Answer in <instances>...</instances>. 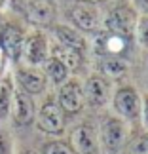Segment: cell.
Here are the masks:
<instances>
[{"mask_svg":"<svg viewBox=\"0 0 148 154\" xmlns=\"http://www.w3.org/2000/svg\"><path fill=\"white\" fill-rule=\"evenodd\" d=\"M137 23H139L137 10L131 8V6H118L106 15L104 27L108 32L129 40L137 31Z\"/></svg>","mask_w":148,"mask_h":154,"instance_id":"1","label":"cell"},{"mask_svg":"<svg viewBox=\"0 0 148 154\" xmlns=\"http://www.w3.org/2000/svg\"><path fill=\"white\" fill-rule=\"evenodd\" d=\"M127 141V126L118 116H106L101 122V143L104 150L110 154H118Z\"/></svg>","mask_w":148,"mask_h":154,"instance_id":"2","label":"cell"},{"mask_svg":"<svg viewBox=\"0 0 148 154\" xmlns=\"http://www.w3.org/2000/svg\"><path fill=\"white\" fill-rule=\"evenodd\" d=\"M36 126L40 131L50 133V135H61L65 131V124H67V114L61 110L55 101H46L40 106L36 114Z\"/></svg>","mask_w":148,"mask_h":154,"instance_id":"3","label":"cell"},{"mask_svg":"<svg viewBox=\"0 0 148 154\" xmlns=\"http://www.w3.org/2000/svg\"><path fill=\"white\" fill-rule=\"evenodd\" d=\"M21 57L31 65V67H38L46 59L50 57V42L44 32L34 31L31 34H25L21 48Z\"/></svg>","mask_w":148,"mask_h":154,"instance_id":"4","label":"cell"},{"mask_svg":"<svg viewBox=\"0 0 148 154\" xmlns=\"http://www.w3.org/2000/svg\"><path fill=\"white\" fill-rule=\"evenodd\" d=\"M84 88L78 80H65L61 88H59V95H57V105L61 106V110L65 114H78L84 109Z\"/></svg>","mask_w":148,"mask_h":154,"instance_id":"5","label":"cell"},{"mask_svg":"<svg viewBox=\"0 0 148 154\" xmlns=\"http://www.w3.org/2000/svg\"><path fill=\"white\" fill-rule=\"evenodd\" d=\"M140 106H143V97L133 86H122L114 93V109L123 120H137L140 116Z\"/></svg>","mask_w":148,"mask_h":154,"instance_id":"6","label":"cell"},{"mask_svg":"<svg viewBox=\"0 0 148 154\" xmlns=\"http://www.w3.org/2000/svg\"><path fill=\"white\" fill-rule=\"evenodd\" d=\"M68 17L72 21L74 29L84 32H97L101 23H103V17H101L99 10L93 4H76L72 6V10L68 11Z\"/></svg>","mask_w":148,"mask_h":154,"instance_id":"7","label":"cell"},{"mask_svg":"<svg viewBox=\"0 0 148 154\" xmlns=\"http://www.w3.org/2000/svg\"><path fill=\"white\" fill-rule=\"evenodd\" d=\"M23 40H25V32L14 23H4L0 27V48H2L6 57L17 61L21 57Z\"/></svg>","mask_w":148,"mask_h":154,"instance_id":"8","label":"cell"},{"mask_svg":"<svg viewBox=\"0 0 148 154\" xmlns=\"http://www.w3.org/2000/svg\"><path fill=\"white\" fill-rule=\"evenodd\" d=\"M70 146L76 154H99L97 133L89 124H80L70 135Z\"/></svg>","mask_w":148,"mask_h":154,"instance_id":"9","label":"cell"},{"mask_svg":"<svg viewBox=\"0 0 148 154\" xmlns=\"http://www.w3.org/2000/svg\"><path fill=\"white\" fill-rule=\"evenodd\" d=\"M11 110H14V122L17 126H31L36 118V106H34L32 95L17 90L11 99Z\"/></svg>","mask_w":148,"mask_h":154,"instance_id":"10","label":"cell"},{"mask_svg":"<svg viewBox=\"0 0 148 154\" xmlns=\"http://www.w3.org/2000/svg\"><path fill=\"white\" fill-rule=\"evenodd\" d=\"M108 97H110L108 80L101 74H91L84 88V99L87 101V105L95 106V109L97 106H104L108 103Z\"/></svg>","mask_w":148,"mask_h":154,"instance_id":"11","label":"cell"},{"mask_svg":"<svg viewBox=\"0 0 148 154\" xmlns=\"http://www.w3.org/2000/svg\"><path fill=\"white\" fill-rule=\"evenodd\" d=\"M15 78H17V84H19L21 91L29 93V95H38L46 90V76L40 69L36 67H19L15 72Z\"/></svg>","mask_w":148,"mask_h":154,"instance_id":"12","label":"cell"},{"mask_svg":"<svg viewBox=\"0 0 148 154\" xmlns=\"http://www.w3.org/2000/svg\"><path fill=\"white\" fill-rule=\"evenodd\" d=\"M93 50H95L97 57L122 55L127 50V38H122V36H116V34H112L108 31H103L93 40Z\"/></svg>","mask_w":148,"mask_h":154,"instance_id":"13","label":"cell"},{"mask_svg":"<svg viewBox=\"0 0 148 154\" xmlns=\"http://www.w3.org/2000/svg\"><path fill=\"white\" fill-rule=\"evenodd\" d=\"M25 15L29 23L36 27H50L55 21V8L51 6L50 0H32L27 4Z\"/></svg>","mask_w":148,"mask_h":154,"instance_id":"14","label":"cell"},{"mask_svg":"<svg viewBox=\"0 0 148 154\" xmlns=\"http://www.w3.org/2000/svg\"><path fill=\"white\" fill-rule=\"evenodd\" d=\"M129 63L123 55H103L99 57V72L106 80H120L127 74Z\"/></svg>","mask_w":148,"mask_h":154,"instance_id":"15","label":"cell"},{"mask_svg":"<svg viewBox=\"0 0 148 154\" xmlns=\"http://www.w3.org/2000/svg\"><path fill=\"white\" fill-rule=\"evenodd\" d=\"M53 34L57 38V44H61V46H68V48L80 50V51H84V48H86V40L82 36V32L74 27L55 25L53 27Z\"/></svg>","mask_w":148,"mask_h":154,"instance_id":"16","label":"cell"},{"mask_svg":"<svg viewBox=\"0 0 148 154\" xmlns=\"http://www.w3.org/2000/svg\"><path fill=\"white\" fill-rule=\"evenodd\" d=\"M50 57H55L59 63H63L67 70H78L80 65H82V51L80 50H74V48H68V46H53Z\"/></svg>","mask_w":148,"mask_h":154,"instance_id":"17","label":"cell"},{"mask_svg":"<svg viewBox=\"0 0 148 154\" xmlns=\"http://www.w3.org/2000/svg\"><path fill=\"white\" fill-rule=\"evenodd\" d=\"M42 65H44L42 72L46 76V80H50V82H53V84H57V86H61L65 80H68L67 67H65L63 63H59L55 57H48Z\"/></svg>","mask_w":148,"mask_h":154,"instance_id":"18","label":"cell"},{"mask_svg":"<svg viewBox=\"0 0 148 154\" xmlns=\"http://www.w3.org/2000/svg\"><path fill=\"white\" fill-rule=\"evenodd\" d=\"M14 84L10 76L0 78V116H6L11 109V99H14Z\"/></svg>","mask_w":148,"mask_h":154,"instance_id":"19","label":"cell"},{"mask_svg":"<svg viewBox=\"0 0 148 154\" xmlns=\"http://www.w3.org/2000/svg\"><path fill=\"white\" fill-rule=\"evenodd\" d=\"M118 154H148V135H133Z\"/></svg>","mask_w":148,"mask_h":154,"instance_id":"20","label":"cell"},{"mask_svg":"<svg viewBox=\"0 0 148 154\" xmlns=\"http://www.w3.org/2000/svg\"><path fill=\"white\" fill-rule=\"evenodd\" d=\"M40 154H76V152L67 141H50V143L44 145Z\"/></svg>","mask_w":148,"mask_h":154,"instance_id":"21","label":"cell"},{"mask_svg":"<svg viewBox=\"0 0 148 154\" xmlns=\"http://www.w3.org/2000/svg\"><path fill=\"white\" fill-rule=\"evenodd\" d=\"M135 34L139 36V42L148 48V15H143L137 23V31Z\"/></svg>","mask_w":148,"mask_h":154,"instance_id":"22","label":"cell"},{"mask_svg":"<svg viewBox=\"0 0 148 154\" xmlns=\"http://www.w3.org/2000/svg\"><path fill=\"white\" fill-rule=\"evenodd\" d=\"M11 146H10V139L6 133H0V154H10Z\"/></svg>","mask_w":148,"mask_h":154,"instance_id":"23","label":"cell"},{"mask_svg":"<svg viewBox=\"0 0 148 154\" xmlns=\"http://www.w3.org/2000/svg\"><path fill=\"white\" fill-rule=\"evenodd\" d=\"M140 118H143L144 128L148 129V95H144V99H143V106H140Z\"/></svg>","mask_w":148,"mask_h":154,"instance_id":"24","label":"cell"},{"mask_svg":"<svg viewBox=\"0 0 148 154\" xmlns=\"http://www.w3.org/2000/svg\"><path fill=\"white\" fill-rule=\"evenodd\" d=\"M133 4L139 11H143L144 15H148V0H133Z\"/></svg>","mask_w":148,"mask_h":154,"instance_id":"25","label":"cell"},{"mask_svg":"<svg viewBox=\"0 0 148 154\" xmlns=\"http://www.w3.org/2000/svg\"><path fill=\"white\" fill-rule=\"evenodd\" d=\"M4 63H6V55H4L2 48H0V74H2V70H4Z\"/></svg>","mask_w":148,"mask_h":154,"instance_id":"26","label":"cell"},{"mask_svg":"<svg viewBox=\"0 0 148 154\" xmlns=\"http://www.w3.org/2000/svg\"><path fill=\"white\" fill-rule=\"evenodd\" d=\"M80 4H99V2H104V0H78Z\"/></svg>","mask_w":148,"mask_h":154,"instance_id":"27","label":"cell"},{"mask_svg":"<svg viewBox=\"0 0 148 154\" xmlns=\"http://www.w3.org/2000/svg\"><path fill=\"white\" fill-rule=\"evenodd\" d=\"M25 154H40V152H36V150H27Z\"/></svg>","mask_w":148,"mask_h":154,"instance_id":"28","label":"cell"},{"mask_svg":"<svg viewBox=\"0 0 148 154\" xmlns=\"http://www.w3.org/2000/svg\"><path fill=\"white\" fill-rule=\"evenodd\" d=\"M2 6H4V0H0V8H2Z\"/></svg>","mask_w":148,"mask_h":154,"instance_id":"29","label":"cell"}]
</instances>
